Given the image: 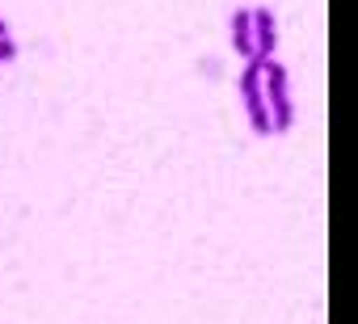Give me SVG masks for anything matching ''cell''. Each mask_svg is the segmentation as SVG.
Returning <instances> with one entry per match:
<instances>
[{
    "instance_id": "1",
    "label": "cell",
    "mask_w": 358,
    "mask_h": 324,
    "mask_svg": "<svg viewBox=\"0 0 358 324\" xmlns=\"http://www.w3.org/2000/svg\"><path fill=\"white\" fill-rule=\"evenodd\" d=\"M262 84H266V114H270V131L287 135L295 122V105H291V84H287V68L278 59H262Z\"/></svg>"
},
{
    "instance_id": "2",
    "label": "cell",
    "mask_w": 358,
    "mask_h": 324,
    "mask_svg": "<svg viewBox=\"0 0 358 324\" xmlns=\"http://www.w3.org/2000/svg\"><path fill=\"white\" fill-rule=\"evenodd\" d=\"M241 101H245L249 126H253L257 135H274V131H270V114H266V84H262V59H245V72H241Z\"/></svg>"
},
{
    "instance_id": "3",
    "label": "cell",
    "mask_w": 358,
    "mask_h": 324,
    "mask_svg": "<svg viewBox=\"0 0 358 324\" xmlns=\"http://www.w3.org/2000/svg\"><path fill=\"white\" fill-rule=\"evenodd\" d=\"M249 17H253V59H274V47H278L274 13L270 9H249Z\"/></svg>"
},
{
    "instance_id": "4",
    "label": "cell",
    "mask_w": 358,
    "mask_h": 324,
    "mask_svg": "<svg viewBox=\"0 0 358 324\" xmlns=\"http://www.w3.org/2000/svg\"><path fill=\"white\" fill-rule=\"evenodd\" d=\"M232 47H236L241 59H253V17H249V9L232 13Z\"/></svg>"
},
{
    "instance_id": "5",
    "label": "cell",
    "mask_w": 358,
    "mask_h": 324,
    "mask_svg": "<svg viewBox=\"0 0 358 324\" xmlns=\"http://www.w3.org/2000/svg\"><path fill=\"white\" fill-rule=\"evenodd\" d=\"M13 55H17V43H13V38L5 34V38H0V64H9Z\"/></svg>"
},
{
    "instance_id": "6",
    "label": "cell",
    "mask_w": 358,
    "mask_h": 324,
    "mask_svg": "<svg viewBox=\"0 0 358 324\" xmlns=\"http://www.w3.org/2000/svg\"><path fill=\"white\" fill-rule=\"evenodd\" d=\"M5 34H9V26H5V17H0V38H5Z\"/></svg>"
}]
</instances>
